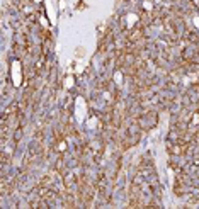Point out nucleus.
I'll return each instance as SVG.
<instances>
[{
	"label": "nucleus",
	"instance_id": "nucleus-1",
	"mask_svg": "<svg viewBox=\"0 0 199 209\" xmlns=\"http://www.w3.org/2000/svg\"><path fill=\"white\" fill-rule=\"evenodd\" d=\"M185 39H187V41H191V43H197V39H199V37H197V34H196L194 31H191V33L187 31V33H185Z\"/></svg>",
	"mask_w": 199,
	"mask_h": 209
},
{
	"label": "nucleus",
	"instance_id": "nucleus-2",
	"mask_svg": "<svg viewBox=\"0 0 199 209\" xmlns=\"http://www.w3.org/2000/svg\"><path fill=\"white\" fill-rule=\"evenodd\" d=\"M21 139H22V126H17V129L14 131V141L19 143Z\"/></svg>",
	"mask_w": 199,
	"mask_h": 209
},
{
	"label": "nucleus",
	"instance_id": "nucleus-3",
	"mask_svg": "<svg viewBox=\"0 0 199 209\" xmlns=\"http://www.w3.org/2000/svg\"><path fill=\"white\" fill-rule=\"evenodd\" d=\"M192 124H199V112H194L192 114Z\"/></svg>",
	"mask_w": 199,
	"mask_h": 209
},
{
	"label": "nucleus",
	"instance_id": "nucleus-4",
	"mask_svg": "<svg viewBox=\"0 0 199 209\" xmlns=\"http://www.w3.org/2000/svg\"><path fill=\"white\" fill-rule=\"evenodd\" d=\"M197 128H199V124H197Z\"/></svg>",
	"mask_w": 199,
	"mask_h": 209
}]
</instances>
